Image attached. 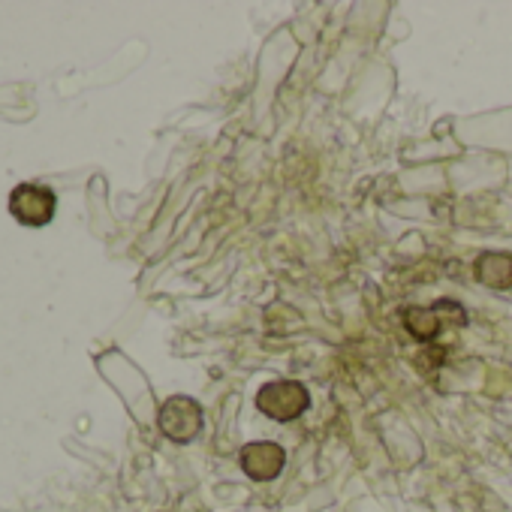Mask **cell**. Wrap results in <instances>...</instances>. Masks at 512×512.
<instances>
[{"mask_svg": "<svg viewBox=\"0 0 512 512\" xmlns=\"http://www.w3.org/2000/svg\"><path fill=\"white\" fill-rule=\"evenodd\" d=\"M311 404V392L305 389V383L299 380H275L266 383L256 395V407L260 413H266L275 422H293L299 419Z\"/></svg>", "mask_w": 512, "mask_h": 512, "instance_id": "6da1fadb", "label": "cell"}, {"mask_svg": "<svg viewBox=\"0 0 512 512\" xmlns=\"http://www.w3.org/2000/svg\"><path fill=\"white\" fill-rule=\"evenodd\" d=\"M467 323V314L455 302H434L428 308H407L404 326L416 341H431L443 329H461Z\"/></svg>", "mask_w": 512, "mask_h": 512, "instance_id": "7a4b0ae2", "label": "cell"}, {"mask_svg": "<svg viewBox=\"0 0 512 512\" xmlns=\"http://www.w3.org/2000/svg\"><path fill=\"white\" fill-rule=\"evenodd\" d=\"M55 208H58V196L46 184L28 181V184H19L10 193V214L22 226H46V223H52Z\"/></svg>", "mask_w": 512, "mask_h": 512, "instance_id": "3957f363", "label": "cell"}, {"mask_svg": "<svg viewBox=\"0 0 512 512\" xmlns=\"http://www.w3.org/2000/svg\"><path fill=\"white\" fill-rule=\"evenodd\" d=\"M160 431L175 443H190L202 431V407L187 395H172L160 407Z\"/></svg>", "mask_w": 512, "mask_h": 512, "instance_id": "277c9868", "label": "cell"}, {"mask_svg": "<svg viewBox=\"0 0 512 512\" xmlns=\"http://www.w3.org/2000/svg\"><path fill=\"white\" fill-rule=\"evenodd\" d=\"M287 464V452L278 443L260 440V443H247L241 449V470L256 479V482H269L275 479Z\"/></svg>", "mask_w": 512, "mask_h": 512, "instance_id": "5b68a950", "label": "cell"}, {"mask_svg": "<svg viewBox=\"0 0 512 512\" xmlns=\"http://www.w3.org/2000/svg\"><path fill=\"white\" fill-rule=\"evenodd\" d=\"M473 275L488 290H509L512 287V253H482V256H476Z\"/></svg>", "mask_w": 512, "mask_h": 512, "instance_id": "8992f818", "label": "cell"}]
</instances>
